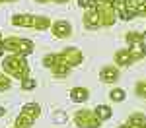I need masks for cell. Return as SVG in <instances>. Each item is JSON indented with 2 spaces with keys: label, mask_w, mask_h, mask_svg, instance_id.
<instances>
[{
  "label": "cell",
  "mask_w": 146,
  "mask_h": 128,
  "mask_svg": "<svg viewBox=\"0 0 146 128\" xmlns=\"http://www.w3.org/2000/svg\"><path fill=\"white\" fill-rule=\"evenodd\" d=\"M74 122H76L78 128H100L101 126V120L96 116L94 109H82V111H76Z\"/></svg>",
  "instance_id": "cell-5"
},
{
  "label": "cell",
  "mask_w": 146,
  "mask_h": 128,
  "mask_svg": "<svg viewBox=\"0 0 146 128\" xmlns=\"http://www.w3.org/2000/svg\"><path fill=\"white\" fill-rule=\"evenodd\" d=\"M58 54H60V58L66 62L70 68H72V66L82 64V60H84L82 51H80V49H76V47H68V49H64V51H62V53H58Z\"/></svg>",
  "instance_id": "cell-7"
},
{
  "label": "cell",
  "mask_w": 146,
  "mask_h": 128,
  "mask_svg": "<svg viewBox=\"0 0 146 128\" xmlns=\"http://www.w3.org/2000/svg\"><path fill=\"white\" fill-rule=\"evenodd\" d=\"M78 4L82 8H90V6H96V2L94 0H78Z\"/></svg>",
  "instance_id": "cell-25"
},
{
  "label": "cell",
  "mask_w": 146,
  "mask_h": 128,
  "mask_svg": "<svg viewBox=\"0 0 146 128\" xmlns=\"http://www.w3.org/2000/svg\"><path fill=\"white\" fill-rule=\"evenodd\" d=\"M94 113H96V116L100 118L101 122H103V120H109V118H111V115H113L111 109H109L107 105H98V107L94 109Z\"/></svg>",
  "instance_id": "cell-17"
},
{
  "label": "cell",
  "mask_w": 146,
  "mask_h": 128,
  "mask_svg": "<svg viewBox=\"0 0 146 128\" xmlns=\"http://www.w3.org/2000/svg\"><path fill=\"white\" fill-rule=\"evenodd\" d=\"M136 41H144V37L140 33H136V31H129L127 33V43L131 45V43H136Z\"/></svg>",
  "instance_id": "cell-23"
},
{
  "label": "cell",
  "mask_w": 146,
  "mask_h": 128,
  "mask_svg": "<svg viewBox=\"0 0 146 128\" xmlns=\"http://www.w3.org/2000/svg\"><path fill=\"white\" fill-rule=\"evenodd\" d=\"M55 120H56V122H64V120H66V115H64V113H56Z\"/></svg>",
  "instance_id": "cell-26"
},
{
  "label": "cell",
  "mask_w": 146,
  "mask_h": 128,
  "mask_svg": "<svg viewBox=\"0 0 146 128\" xmlns=\"http://www.w3.org/2000/svg\"><path fill=\"white\" fill-rule=\"evenodd\" d=\"M96 10H98V14H100L101 27H111L113 23L117 22V12H115V8H113V2H111V0L96 4Z\"/></svg>",
  "instance_id": "cell-6"
},
{
  "label": "cell",
  "mask_w": 146,
  "mask_h": 128,
  "mask_svg": "<svg viewBox=\"0 0 146 128\" xmlns=\"http://www.w3.org/2000/svg\"><path fill=\"white\" fill-rule=\"evenodd\" d=\"M55 64H56V53L45 54V58H43V66H45V68H53Z\"/></svg>",
  "instance_id": "cell-22"
},
{
  "label": "cell",
  "mask_w": 146,
  "mask_h": 128,
  "mask_svg": "<svg viewBox=\"0 0 146 128\" xmlns=\"http://www.w3.org/2000/svg\"><path fill=\"white\" fill-rule=\"evenodd\" d=\"M111 2H113L115 12H117V18H119V20H125V22H129L131 18H129V12H127V8H125L123 0H111Z\"/></svg>",
  "instance_id": "cell-16"
},
{
  "label": "cell",
  "mask_w": 146,
  "mask_h": 128,
  "mask_svg": "<svg viewBox=\"0 0 146 128\" xmlns=\"http://www.w3.org/2000/svg\"><path fill=\"white\" fill-rule=\"evenodd\" d=\"M119 128H129V126H127V124H121V126H119Z\"/></svg>",
  "instance_id": "cell-31"
},
{
  "label": "cell",
  "mask_w": 146,
  "mask_h": 128,
  "mask_svg": "<svg viewBox=\"0 0 146 128\" xmlns=\"http://www.w3.org/2000/svg\"><path fill=\"white\" fill-rule=\"evenodd\" d=\"M14 128H16V126H14Z\"/></svg>",
  "instance_id": "cell-37"
},
{
  "label": "cell",
  "mask_w": 146,
  "mask_h": 128,
  "mask_svg": "<svg viewBox=\"0 0 146 128\" xmlns=\"http://www.w3.org/2000/svg\"><path fill=\"white\" fill-rule=\"evenodd\" d=\"M142 37H144V39H146V31H144V33H142Z\"/></svg>",
  "instance_id": "cell-33"
},
{
  "label": "cell",
  "mask_w": 146,
  "mask_h": 128,
  "mask_svg": "<svg viewBox=\"0 0 146 128\" xmlns=\"http://www.w3.org/2000/svg\"><path fill=\"white\" fill-rule=\"evenodd\" d=\"M37 2H58V4H64L68 0H37Z\"/></svg>",
  "instance_id": "cell-27"
},
{
  "label": "cell",
  "mask_w": 146,
  "mask_h": 128,
  "mask_svg": "<svg viewBox=\"0 0 146 128\" xmlns=\"http://www.w3.org/2000/svg\"><path fill=\"white\" fill-rule=\"evenodd\" d=\"M51 70H53V76H55V78H64V76H68V72H70V66H68L66 62L60 58V54L56 53V64Z\"/></svg>",
  "instance_id": "cell-12"
},
{
  "label": "cell",
  "mask_w": 146,
  "mask_h": 128,
  "mask_svg": "<svg viewBox=\"0 0 146 128\" xmlns=\"http://www.w3.org/2000/svg\"><path fill=\"white\" fill-rule=\"evenodd\" d=\"M12 81H10V76L8 74H2L0 72V91H6V89H10Z\"/></svg>",
  "instance_id": "cell-20"
},
{
  "label": "cell",
  "mask_w": 146,
  "mask_h": 128,
  "mask_svg": "<svg viewBox=\"0 0 146 128\" xmlns=\"http://www.w3.org/2000/svg\"><path fill=\"white\" fill-rule=\"evenodd\" d=\"M129 128H131V126H129ZM136 128H146V122H142L140 126H136Z\"/></svg>",
  "instance_id": "cell-30"
},
{
  "label": "cell",
  "mask_w": 146,
  "mask_h": 128,
  "mask_svg": "<svg viewBox=\"0 0 146 128\" xmlns=\"http://www.w3.org/2000/svg\"><path fill=\"white\" fill-rule=\"evenodd\" d=\"M0 43H2V35H0Z\"/></svg>",
  "instance_id": "cell-35"
},
{
  "label": "cell",
  "mask_w": 146,
  "mask_h": 128,
  "mask_svg": "<svg viewBox=\"0 0 146 128\" xmlns=\"http://www.w3.org/2000/svg\"><path fill=\"white\" fill-rule=\"evenodd\" d=\"M2 68L10 78H16V80H23L29 76V64H27L25 56H20V54L6 56L2 60Z\"/></svg>",
  "instance_id": "cell-1"
},
{
  "label": "cell",
  "mask_w": 146,
  "mask_h": 128,
  "mask_svg": "<svg viewBox=\"0 0 146 128\" xmlns=\"http://www.w3.org/2000/svg\"><path fill=\"white\" fill-rule=\"evenodd\" d=\"M133 62H135V58L129 53V49H119L115 53V64H119V66H131Z\"/></svg>",
  "instance_id": "cell-13"
},
{
  "label": "cell",
  "mask_w": 146,
  "mask_h": 128,
  "mask_svg": "<svg viewBox=\"0 0 146 128\" xmlns=\"http://www.w3.org/2000/svg\"><path fill=\"white\" fill-rule=\"evenodd\" d=\"M109 97H111V101H115V103H121V101H125L127 95H125V89H119V87H117V89H113V91L109 93Z\"/></svg>",
  "instance_id": "cell-19"
},
{
  "label": "cell",
  "mask_w": 146,
  "mask_h": 128,
  "mask_svg": "<svg viewBox=\"0 0 146 128\" xmlns=\"http://www.w3.org/2000/svg\"><path fill=\"white\" fill-rule=\"evenodd\" d=\"M142 14H144V16H146V8H144V12H142Z\"/></svg>",
  "instance_id": "cell-34"
},
{
  "label": "cell",
  "mask_w": 146,
  "mask_h": 128,
  "mask_svg": "<svg viewBox=\"0 0 146 128\" xmlns=\"http://www.w3.org/2000/svg\"><path fill=\"white\" fill-rule=\"evenodd\" d=\"M135 89H136V95H138V97H144V99H146V80L144 81H138Z\"/></svg>",
  "instance_id": "cell-24"
},
{
  "label": "cell",
  "mask_w": 146,
  "mask_h": 128,
  "mask_svg": "<svg viewBox=\"0 0 146 128\" xmlns=\"http://www.w3.org/2000/svg\"><path fill=\"white\" fill-rule=\"evenodd\" d=\"M51 29H53V35H55L56 39H66L70 37L72 33V27H70V23L64 22V20H60V22H55L51 25Z\"/></svg>",
  "instance_id": "cell-9"
},
{
  "label": "cell",
  "mask_w": 146,
  "mask_h": 128,
  "mask_svg": "<svg viewBox=\"0 0 146 128\" xmlns=\"http://www.w3.org/2000/svg\"><path fill=\"white\" fill-rule=\"evenodd\" d=\"M142 122H146V116L142 115V113H133L125 124H127V126H131V128H136V126H140Z\"/></svg>",
  "instance_id": "cell-18"
},
{
  "label": "cell",
  "mask_w": 146,
  "mask_h": 128,
  "mask_svg": "<svg viewBox=\"0 0 146 128\" xmlns=\"http://www.w3.org/2000/svg\"><path fill=\"white\" fill-rule=\"evenodd\" d=\"M0 4H2V0H0Z\"/></svg>",
  "instance_id": "cell-36"
},
{
  "label": "cell",
  "mask_w": 146,
  "mask_h": 128,
  "mask_svg": "<svg viewBox=\"0 0 146 128\" xmlns=\"http://www.w3.org/2000/svg\"><path fill=\"white\" fill-rule=\"evenodd\" d=\"M129 53L133 54L135 62H136V60H140V58H144V56H146V45H144V41L131 43V45H129Z\"/></svg>",
  "instance_id": "cell-14"
},
{
  "label": "cell",
  "mask_w": 146,
  "mask_h": 128,
  "mask_svg": "<svg viewBox=\"0 0 146 128\" xmlns=\"http://www.w3.org/2000/svg\"><path fill=\"white\" fill-rule=\"evenodd\" d=\"M125 2V8H127V12H129V18L133 20L135 16H138V14H142L146 8V0H123Z\"/></svg>",
  "instance_id": "cell-10"
},
{
  "label": "cell",
  "mask_w": 146,
  "mask_h": 128,
  "mask_svg": "<svg viewBox=\"0 0 146 128\" xmlns=\"http://www.w3.org/2000/svg\"><path fill=\"white\" fill-rule=\"evenodd\" d=\"M84 25H86V29H90V31L101 27V20H100V14L96 10V6L86 8V12H84Z\"/></svg>",
  "instance_id": "cell-8"
},
{
  "label": "cell",
  "mask_w": 146,
  "mask_h": 128,
  "mask_svg": "<svg viewBox=\"0 0 146 128\" xmlns=\"http://www.w3.org/2000/svg\"><path fill=\"white\" fill-rule=\"evenodd\" d=\"M39 115H41V107H39L37 103L23 105L22 111H20V115L16 116V128H29Z\"/></svg>",
  "instance_id": "cell-4"
},
{
  "label": "cell",
  "mask_w": 146,
  "mask_h": 128,
  "mask_svg": "<svg viewBox=\"0 0 146 128\" xmlns=\"http://www.w3.org/2000/svg\"><path fill=\"white\" fill-rule=\"evenodd\" d=\"M2 49L12 54L27 56L33 53V43L29 39H22V37H6V39H2Z\"/></svg>",
  "instance_id": "cell-3"
},
{
  "label": "cell",
  "mask_w": 146,
  "mask_h": 128,
  "mask_svg": "<svg viewBox=\"0 0 146 128\" xmlns=\"http://www.w3.org/2000/svg\"><path fill=\"white\" fill-rule=\"evenodd\" d=\"M88 97H90V91L86 87H72L70 89V99L74 103H84V101H88Z\"/></svg>",
  "instance_id": "cell-15"
},
{
  "label": "cell",
  "mask_w": 146,
  "mask_h": 128,
  "mask_svg": "<svg viewBox=\"0 0 146 128\" xmlns=\"http://www.w3.org/2000/svg\"><path fill=\"white\" fill-rule=\"evenodd\" d=\"M2 2H16V0H2Z\"/></svg>",
  "instance_id": "cell-32"
},
{
  "label": "cell",
  "mask_w": 146,
  "mask_h": 128,
  "mask_svg": "<svg viewBox=\"0 0 146 128\" xmlns=\"http://www.w3.org/2000/svg\"><path fill=\"white\" fill-rule=\"evenodd\" d=\"M100 80L105 81V83H115L119 80V70L115 66H103L100 70Z\"/></svg>",
  "instance_id": "cell-11"
},
{
  "label": "cell",
  "mask_w": 146,
  "mask_h": 128,
  "mask_svg": "<svg viewBox=\"0 0 146 128\" xmlns=\"http://www.w3.org/2000/svg\"><path fill=\"white\" fill-rule=\"evenodd\" d=\"M12 25L16 27H31L37 31H47L53 23L47 16H31V14H16L12 18Z\"/></svg>",
  "instance_id": "cell-2"
},
{
  "label": "cell",
  "mask_w": 146,
  "mask_h": 128,
  "mask_svg": "<svg viewBox=\"0 0 146 128\" xmlns=\"http://www.w3.org/2000/svg\"><path fill=\"white\" fill-rule=\"evenodd\" d=\"M35 85H37V81H35L31 76H27V78H23V80H22V89H25V91L35 89Z\"/></svg>",
  "instance_id": "cell-21"
},
{
  "label": "cell",
  "mask_w": 146,
  "mask_h": 128,
  "mask_svg": "<svg viewBox=\"0 0 146 128\" xmlns=\"http://www.w3.org/2000/svg\"><path fill=\"white\" fill-rule=\"evenodd\" d=\"M4 113H6V109H4V107H0V116L4 115Z\"/></svg>",
  "instance_id": "cell-28"
},
{
  "label": "cell",
  "mask_w": 146,
  "mask_h": 128,
  "mask_svg": "<svg viewBox=\"0 0 146 128\" xmlns=\"http://www.w3.org/2000/svg\"><path fill=\"white\" fill-rule=\"evenodd\" d=\"M4 54V49H2V43H0V56Z\"/></svg>",
  "instance_id": "cell-29"
}]
</instances>
